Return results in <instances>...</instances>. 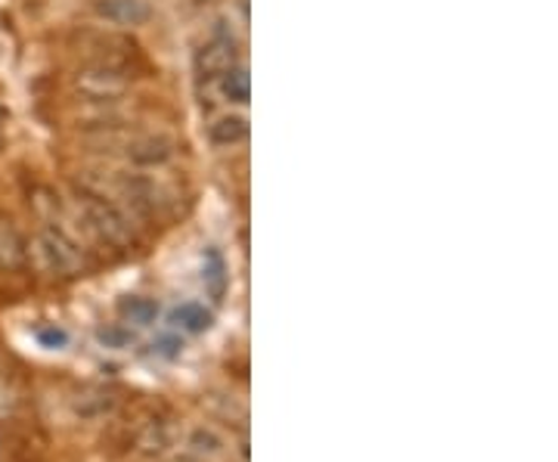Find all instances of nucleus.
Instances as JSON below:
<instances>
[{
  "label": "nucleus",
  "mask_w": 558,
  "mask_h": 462,
  "mask_svg": "<svg viewBox=\"0 0 558 462\" xmlns=\"http://www.w3.org/2000/svg\"><path fill=\"white\" fill-rule=\"evenodd\" d=\"M3 124H7V112L0 109V141H3Z\"/></svg>",
  "instance_id": "6ab92c4d"
},
{
  "label": "nucleus",
  "mask_w": 558,
  "mask_h": 462,
  "mask_svg": "<svg viewBox=\"0 0 558 462\" xmlns=\"http://www.w3.org/2000/svg\"><path fill=\"white\" fill-rule=\"evenodd\" d=\"M183 462H196V460H190V457H183Z\"/></svg>",
  "instance_id": "aec40b11"
},
{
  "label": "nucleus",
  "mask_w": 558,
  "mask_h": 462,
  "mask_svg": "<svg viewBox=\"0 0 558 462\" xmlns=\"http://www.w3.org/2000/svg\"><path fill=\"white\" fill-rule=\"evenodd\" d=\"M75 196H78L81 221L102 245H109L116 252H128L137 245V230L121 202L109 199L102 190H94V186H78Z\"/></svg>",
  "instance_id": "f257e3e1"
},
{
  "label": "nucleus",
  "mask_w": 558,
  "mask_h": 462,
  "mask_svg": "<svg viewBox=\"0 0 558 462\" xmlns=\"http://www.w3.org/2000/svg\"><path fill=\"white\" fill-rule=\"evenodd\" d=\"M35 255H38L40 267L50 277L60 280H78L87 273V255L81 248V242L57 221H47L35 236Z\"/></svg>",
  "instance_id": "f03ea898"
},
{
  "label": "nucleus",
  "mask_w": 558,
  "mask_h": 462,
  "mask_svg": "<svg viewBox=\"0 0 558 462\" xmlns=\"http://www.w3.org/2000/svg\"><path fill=\"white\" fill-rule=\"evenodd\" d=\"M220 94L230 102H248L252 97V78H248V69L245 65H233L227 75H220Z\"/></svg>",
  "instance_id": "4468645a"
},
{
  "label": "nucleus",
  "mask_w": 558,
  "mask_h": 462,
  "mask_svg": "<svg viewBox=\"0 0 558 462\" xmlns=\"http://www.w3.org/2000/svg\"><path fill=\"white\" fill-rule=\"evenodd\" d=\"M180 348H183V344H180L174 336H168V339H161L159 342V354H165V357H178Z\"/></svg>",
  "instance_id": "a211bd4d"
},
{
  "label": "nucleus",
  "mask_w": 558,
  "mask_h": 462,
  "mask_svg": "<svg viewBox=\"0 0 558 462\" xmlns=\"http://www.w3.org/2000/svg\"><path fill=\"white\" fill-rule=\"evenodd\" d=\"M178 153V141L171 134H137L124 141V156L140 168H159L168 165Z\"/></svg>",
  "instance_id": "39448f33"
},
{
  "label": "nucleus",
  "mask_w": 558,
  "mask_h": 462,
  "mask_svg": "<svg viewBox=\"0 0 558 462\" xmlns=\"http://www.w3.org/2000/svg\"><path fill=\"white\" fill-rule=\"evenodd\" d=\"M116 406H119V391H112L106 385H81L69 398V410L81 423H100L116 413Z\"/></svg>",
  "instance_id": "20e7f679"
},
{
  "label": "nucleus",
  "mask_w": 558,
  "mask_h": 462,
  "mask_svg": "<svg viewBox=\"0 0 558 462\" xmlns=\"http://www.w3.org/2000/svg\"><path fill=\"white\" fill-rule=\"evenodd\" d=\"M171 323L180 326L183 332H193V336H199L205 329H211V311L205 307V304L196 302H186L174 307V314H171Z\"/></svg>",
  "instance_id": "f8f14e48"
},
{
  "label": "nucleus",
  "mask_w": 558,
  "mask_h": 462,
  "mask_svg": "<svg viewBox=\"0 0 558 462\" xmlns=\"http://www.w3.org/2000/svg\"><path fill=\"white\" fill-rule=\"evenodd\" d=\"M171 447H174V428L161 416L146 420L137 428V435H134V450H137L140 457H146V460H161Z\"/></svg>",
  "instance_id": "0eeeda50"
},
{
  "label": "nucleus",
  "mask_w": 558,
  "mask_h": 462,
  "mask_svg": "<svg viewBox=\"0 0 558 462\" xmlns=\"http://www.w3.org/2000/svg\"><path fill=\"white\" fill-rule=\"evenodd\" d=\"M97 339H100V344H106V348H128L131 344V339H134V332L128 329V326H121V323H116V326H102L100 332H97Z\"/></svg>",
  "instance_id": "dca6fc26"
},
{
  "label": "nucleus",
  "mask_w": 558,
  "mask_h": 462,
  "mask_svg": "<svg viewBox=\"0 0 558 462\" xmlns=\"http://www.w3.org/2000/svg\"><path fill=\"white\" fill-rule=\"evenodd\" d=\"M227 453V438L215 425H193L183 438V457L196 462H218Z\"/></svg>",
  "instance_id": "6e6552de"
},
{
  "label": "nucleus",
  "mask_w": 558,
  "mask_h": 462,
  "mask_svg": "<svg viewBox=\"0 0 558 462\" xmlns=\"http://www.w3.org/2000/svg\"><path fill=\"white\" fill-rule=\"evenodd\" d=\"M28 262V245L20 227L10 218H0V270L3 273H16Z\"/></svg>",
  "instance_id": "9d476101"
},
{
  "label": "nucleus",
  "mask_w": 558,
  "mask_h": 462,
  "mask_svg": "<svg viewBox=\"0 0 558 462\" xmlns=\"http://www.w3.org/2000/svg\"><path fill=\"white\" fill-rule=\"evenodd\" d=\"M196 65V75L205 81H218L220 75H227L233 65H240V53H236V44L230 38H215L208 44H202L193 57Z\"/></svg>",
  "instance_id": "423d86ee"
},
{
  "label": "nucleus",
  "mask_w": 558,
  "mask_h": 462,
  "mask_svg": "<svg viewBox=\"0 0 558 462\" xmlns=\"http://www.w3.org/2000/svg\"><path fill=\"white\" fill-rule=\"evenodd\" d=\"M94 10L97 16L112 25H124V28H137V25H146L153 10L146 0H94Z\"/></svg>",
  "instance_id": "1a4fd4ad"
},
{
  "label": "nucleus",
  "mask_w": 558,
  "mask_h": 462,
  "mask_svg": "<svg viewBox=\"0 0 558 462\" xmlns=\"http://www.w3.org/2000/svg\"><path fill=\"white\" fill-rule=\"evenodd\" d=\"M202 282L211 292V299L223 295V289H227V267H223V258H220L218 248H208L205 258H202Z\"/></svg>",
  "instance_id": "ddd939ff"
},
{
  "label": "nucleus",
  "mask_w": 558,
  "mask_h": 462,
  "mask_svg": "<svg viewBox=\"0 0 558 462\" xmlns=\"http://www.w3.org/2000/svg\"><path fill=\"white\" fill-rule=\"evenodd\" d=\"M38 342L44 348H65L69 336H65V329H60V326H44V329H38Z\"/></svg>",
  "instance_id": "f3484780"
},
{
  "label": "nucleus",
  "mask_w": 558,
  "mask_h": 462,
  "mask_svg": "<svg viewBox=\"0 0 558 462\" xmlns=\"http://www.w3.org/2000/svg\"><path fill=\"white\" fill-rule=\"evenodd\" d=\"M208 141L215 146H240V143L248 141V121L245 115H218V119L208 124Z\"/></svg>",
  "instance_id": "9b49d317"
},
{
  "label": "nucleus",
  "mask_w": 558,
  "mask_h": 462,
  "mask_svg": "<svg viewBox=\"0 0 558 462\" xmlns=\"http://www.w3.org/2000/svg\"><path fill=\"white\" fill-rule=\"evenodd\" d=\"M0 453H3V443H0Z\"/></svg>",
  "instance_id": "412c9836"
},
{
  "label": "nucleus",
  "mask_w": 558,
  "mask_h": 462,
  "mask_svg": "<svg viewBox=\"0 0 558 462\" xmlns=\"http://www.w3.org/2000/svg\"><path fill=\"white\" fill-rule=\"evenodd\" d=\"M72 84L81 102H121L131 90V78L119 62H90L78 69Z\"/></svg>",
  "instance_id": "7ed1b4c3"
},
{
  "label": "nucleus",
  "mask_w": 558,
  "mask_h": 462,
  "mask_svg": "<svg viewBox=\"0 0 558 462\" xmlns=\"http://www.w3.org/2000/svg\"><path fill=\"white\" fill-rule=\"evenodd\" d=\"M119 311L121 317L128 323H134V326H149V323H156V317H159V304L153 302V299H140V295H128L119 304Z\"/></svg>",
  "instance_id": "2eb2a0df"
}]
</instances>
